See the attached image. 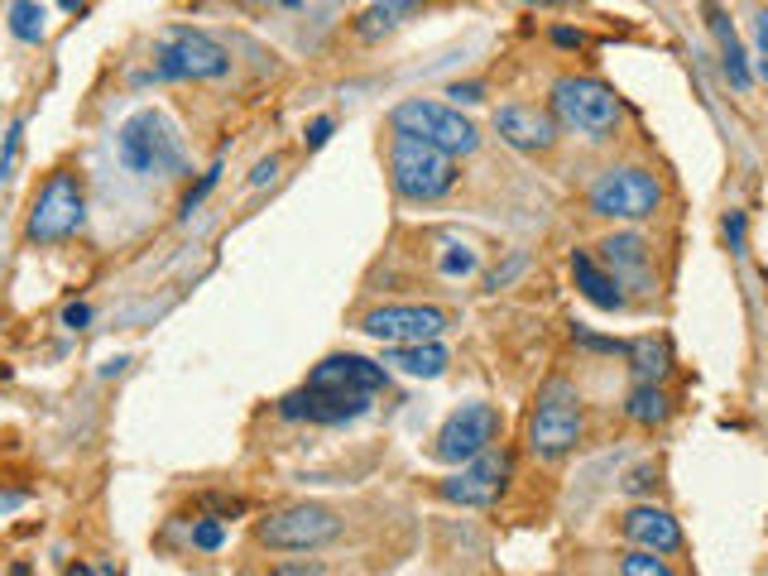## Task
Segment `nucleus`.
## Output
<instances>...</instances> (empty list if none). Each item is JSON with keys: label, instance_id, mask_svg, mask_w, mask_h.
Wrapping results in <instances>:
<instances>
[{"label": "nucleus", "instance_id": "a878e982", "mask_svg": "<svg viewBox=\"0 0 768 576\" xmlns=\"http://www.w3.org/2000/svg\"><path fill=\"white\" fill-rule=\"evenodd\" d=\"M619 572L625 576H668V562H663L654 547H639V553L619 557Z\"/></svg>", "mask_w": 768, "mask_h": 576}, {"label": "nucleus", "instance_id": "a19ab883", "mask_svg": "<svg viewBox=\"0 0 768 576\" xmlns=\"http://www.w3.org/2000/svg\"><path fill=\"white\" fill-rule=\"evenodd\" d=\"M255 6H288V10H294L298 0H255Z\"/></svg>", "mask_w": 768, "mask_h": 576}, {"label": "nucleus", "instance_id": "e433bc0d", "mask_svg": "<svg viewBox=\"0 0 768 576\" xmlns=\"http://www.w3.org/2000/svg\"><path fill=\"white\" fill-rule=\"evenodd\" d=\"M519 269H524V255H514V259H510V265H504V269H495V274H490V279H485V288H504V284H510Z\"/></svg>", "mask_w": 768, "mask_h": 576}, {"label": "nucleus", "instance_id": "9b49d317", "mask_svg": "<svg viewBox=\"0 0 768 576\" xmlns=\"http://www.w3.org/2000/svg\"><path fill=\"white\" fill-rule=\"evenodd\" d=\"M510 471H514L510 452H490V446H485L481 456L461 461V471L452 475V481H442V495L452 500V504H467V510H485V504L500 500V490H504V481H510Z\"/></svg>", "mask_w": 768, "mask_h": 576}, {"label": "nucleus", "instance_id": "37998d69", "mask_svg": "<svg viewBox=\"0 0 768 576\" xmlns=\"http://www.w3.org/2000/svg\"><path fill=\"white\" fill-rule=\"evenodd\" d=\"M529 6H567V0H529Z\"/></svg>", "mask_w": 768, "mask_h": 576}, {"label": "nucleus", "instance_id": "39448f33", "mask_svg": "<svg viewBox=\"0 0 768 576\" xmlns=\"http://www.w3.org/2000/svg\"><path fill=\"white\" fill-rule=\"evenodd\" d=\"M553 121L586 140H611L619 125V96L596 78H557L553 82Z\"/></svg>", "mask_w": 768, "mask_h": 576}, {"label": "nucleus", "instance_id": "473e14b6", "mask_svg": "<svg viewBox=\"0 0 768 576\" xmlns=\"http://www.w3.org/2000/svg\"><path fill=\"white\" fill-rule=\"evenodd\" d=\"M726 240L735 255H745V212H730L726 216Z\"/></svg>", "mask_w": 768, "mask_h": 576}, {"label": "nucleus", "instance_id": "6e6552de", "mask_svg": "<svg viewBox=\"0 0 768 576\" xmlns=\"http://www.w3.org/2000/svg\"><path fill=\"white\" fill-rule=\"evenodd\" d=\"M255 533L269 553H317V547L341 538V518L322 504H294V510L269 514Z\"/></svg>", "mask_w": 768, "mask_h": 576}, {"label": "nucleus", "instance_id": "393cba45", "mask_svg": "<svg viewBox=\"0 0 768 576\" xmlns=\"http://www.w3.org/2000/svg\"><path fill=\"white\" fill-rule=\"evenodd\" d=\"M20 150H24V121H14L6 130V144H0V183L14 178V168H20Z\"/></svg>", "mask_w": 768, "mask_h": 576}, {"label": "nucleus", "instance_id": "20e7f679", "mask_svg": "<svg viewBox=\"0 0 768 576\" xmlns=\"http://www.w3.org/2000/svg\"><path fill=\"white\" fill-rule=\"evenodd\" d=\"M576 442H582V394H576V384H567V380H547L539 403H533V418H529L533 456L557 461V456H567Z\"/></svg>", "mask_w": 768, "mask_h": 576}, {"label": "nucleus", "instance_id": "4be33fe9", "mask_svg": "<svg viewBox=\"0 0 768 576\" xmlns=\"http://www.w3.org/2000/svg\"><path fill=\"white\" fill-rule=\"evenodd\" d=\"M625 413L634 418V423H644V428H654V423H663V418L673 413V403H668V394H663L658 384H648V380H639L629 389V403H625Z\"/></svg>", "mask_w": 768, "mask_h": 576}, {"label": "nucleus", "instance_id": "c9c22d12", "mask_svg": "<svg viewBox=\"0 0 768 576\" xmlns=\"http://www.w3.org/2000/svg\"><path fill=\"white\" fill-rule=\"evenodd\" d=\"M86 322H92V308H86V302H68V308H63V327L78 331V327H86Z\"/></svg>", "mask_w": 768, "mask_h": 576}, {"label": "nucleus", "instance_id": "1a4fd4ad", "mask_svg": "<svg viewBox=\"0 0 768 576\" xmlns=\"http://www.w3.org/2000/svg\"><path fill=\"white\" fill-rule=\"evenodd\" d=\"M86 216V197H82V178L78 173H49V183L39 187L34 207H29V240L39 245H53V240H68L72 230L82 226Z\"/></svg>", "mask_w": 768, "mask_h": 576}, {"label": "nucleus", "instance_id": "58836bf2", "mask_svg": "<svg viewBox=\"0 0 768 576\" xmlns=\"http://www.w3.org/2000/svg\"><path fill=\"white\" fill-rule=\"evenodd\" d=\"M629 490H648V471H634L629 475Z\"/></svg>", "mask_w": 768, "mask_h": 576}, {"label": "nucleus", "instance_id": "f03ea898", "mask_svg": "<svg viewBox=\"0 0 768 576\" xmlns=\"http://www.w3.org/2000/svg\"><path fill=\"white\" fill-rule=\"evenodd\" d=\"M389 183L399 197L409 202H438L457 187V158L438 150V144L418 140V135H395L389 150Z\"/></svg>", "mask_w": 768, "mask_h": 576}, {"label": "nucleus", "instance_id": "9d476101", "mask_svg": "<svg viewBox=\"0 0 768 576\" xmlns=\"http://www.w3.org/2000/svg\"><path fill=\"white\" fill-rule=\"evenodd\" d=\"M495 432H500V413L490 409V403H461V409L442 423L438 442H432V456L461 466V461L481 456L485 446L495 442Z\"/></svg>", "mask_w": 768, "mask_h": 576}, {"label": "nucleus", "instance_id": "ea45409f", "mask_svg": "<svg viewBox=\"0 0 768 576\" xmlns=\"http://www.w3.org/2000/svg\"><path fill=\"white\" fill-rule=\"evenodd\" d=\"M759 49L768 53V14H759Z\"/></svg>", "mask_w": 768, "mask_h": 576}, {"label": "nucleus", "instance_id": "c03bdc74", "mask_svg": "<svg viewBox=\"0 0 768 576\" xmlns=\"http://www.w3.org/2000/svg\"><path fill=\"white\" fill-rule=\"evenodd\" d=\"M759 72H764V78H768V53H764V63H759Z\"/></svg>", "mask_w": 768, "mask_h": 576}, {"label": "nucleus", "instance_id": "c756f323", "mask_svg": "<svg viewBox=\"0 0 768 576\" xmlns=\"http://www.w3.org/2000/svg\"><path fill=\"white\" fill-rule=\"evenodd\" d=\"M216 178H222V164H212L207 173H202V178L193 183V187H187V197H183V212H193V207H202V197H207L212 193V187H216Z\"/></svg>", "mask_w": 768, "mask_h": 576}, {"label": "nucleus", "instance_id": "ddd939ff", "mask_svg": "<svg viewBox=\"0 0 768 576\" xmlns=\"http://www.w3.org/2000/svg\"><path fill=\"white\" fill-rule=\"evenodd\" d=\"M366 409H370V394H341V389H313V384L279 399V413L303 418V423H351Z\"/></svg>", "mask_w": 768, "mask_h": 576}, {"label": "nucleus", "instance_id": "a211bd4d", "mask_svg": "<svg viewBox=\"0 0 768 576\" xmlns=\"http://www.w3.org/2000/svg\"><path fill=\"white\" fill-rule=\"evenodd\" d=\"M572 279H576V288H582V298H586V302H596L601 312H619V308L629 302V298H625V288L615 284V274L605 269L601 259H591L586 250H576V255H572Z\"/></svg>", "mask_w": 768, "mask_h": 576}, {"label": "nucleus", "instance_id": "2f4dec72", "mask_svg": "<svg viewBox=\"0 0 768 576\" xmlns=\"http://www.w3.org/2000/svg\"><path fill=\"white\" fill-rule=\"evenodd\" d=\"M331 130H337V121H331V115H317V121L308 125V135H303V144H308V150H322V144L331 140Z\"/></svg>", "mask_w": 768, "mask_h": 576}, {"label": "nucleus", "instance_id": "7ed1b4c3", "mask_svg": "<svg viewBox=\"0 0 768 576\" xmlns=\"http://www.w3.org/2000/svg\"><path fill=\"white\" fill-rule=\"evenodd\" d=\"M154 72L168 82H212L231 72V53L193 24H173L154 39Z\"/></svg>", "mask_w": 768, "mask_h": 576}, {"label": "nucleus", "instance_id": "5701e85b", "mask_svg": "<svg viewBox=\"0 0 768 576\" xmlns=\"http://www.w3.org/2000/svg\"><path fill=\"white\" fill-rule=\"evenodd\" d=\"M629 360H634V380L658 384L663 374H668V341H654V337L634 341L629 346Z\"/></svg>", "mask_w": 768, "mask_h": 576}, {"label": "nucleus", "instance_id": "cd10ccee", "mask_svg": "<svg viewBox=\"0 0 768 576\" xmlns=\"http://www.w3.org/2000/svg\"><path fill=\"white\" fill-rule=\"evenodd\" d=\"M572 341H576V346H591V351H605V356H629V346H625V341L596 337V331H586V327H572Z\"/></svg>", "mask_w": 768, "mask_h": 576}, {"label": "nucleus", "instance_id": "4468645a", "mask_svg": "<svg viewBox=\"0 0 768 576\" xmlns=\"http://www.w3.org/2000/svg\"><path fill=\"white\" fill-rule=\"evenodd\" d=\"M495 130H500V140L510 144V150H519V154H547L557 144L553 111L524 106V101H514V106H500L495 111Z\"/></svg>", "mask_w": 768, "mask_h": 576}, {"label": "nucleus", "instance_id": "c85d7f7f", "mask_svg": "<svg viewBox=\"0 0 768 576\" xmlns=\"http://www.w3.org/2000/svg\"><path fill=\"white\" fill-rule=\"evenodd\" d=\"M442 274H475V250H471V245H447Z\"/></svg>", "mask_w": 768, "mask_h": 576}, {"label": "nucleus", "instance_id": "f3484780", "mask_svg": "<svg viewBox=\"0 0 768 576\" xmlns=\"http://www.w3.org/2000/svg\"><path fill=\"white\" fill-rule=\"evenodd\" d=\"M619 528H625L629 543L654 547V553H677V547H683V528H677V518L668 510H654V504H634V510L619 518Z\"/></svg>", "mask_w": 768, "mask_h": 576}, {"label": "nucleus", "instance_id": "a18cd8bd", "mask_svg": "<svg viewBox=\"0 0 768 576\" xmlns=\"http://www.w3.org/2000/svg\"><path fill=\"white\" fill-rule=\"evenodd\" d=\"M327 6H341V0H327Z\"/></svg>", "mask_w": 768, "mask_h": 576}, {"label": "nucleus", "instance_id": "f257e3e1", "mask_svg": "<svg viewBox=\"0 0 768 576\" xmlns=\"http://www.w3.org/2000/svg\"><path fill=\"white\" fill-rule=\"evenodd\" d=\"M115 158L125 164V173L135 178H173L183 173V140L178 125L164 111H135L130 121L115 130Z\"/></svg>", "mask_w": 768, "mask_h": 576}, {"label": "nucleus", "instance_id": "4c0bfd02", "mask_svg": "<svg viewBox=\"0 0 768 576\" xmlns=\"http://www.w3.org/2000/svg\"><path fill=\"white\" fill-rule=\"evenodd\" d=\"M553 43H562V49H582L586 39L576 34V29H567V24H557V29H553Z\"/></svg>", "mask_w": 768, "mask_h": 576}, {"label": "nucleus", "instance_id": "2eb2a0df", "mask_svg": "<svg viewBox=\"0 0 768 576\" xmlns=\"http://www.w3.org/2000/svg\"><path fill=\"white\" fill-rule=\"evenodd\" d=\"M313 389H341V394H380L389 384L385 360H366V356H327L322 366H313L308 374Z\"/></svg>", "mask_w": 768, "mask_h": 576}, {"label": "nucleus", "instance_id": "423d86ee", "mask_svg": "<svg viewBox=\"0 0 768 576\" xmlns=\"http://www.w3.org/2000/svg\"><path fill=\"white\" fill-rule=\"evenodd\" d=\"M663 202V183L654 178L648 168H605L596 183H591V197L586 207L596 216H611V222H644V216H654Z\"/></svg>", "mask_w": 768, "mask_h": 576}, {"label": "nucleus", "instance_id": "0eeeda50", "mask_svg": "<svg viewBox=\"0 0 768 576\" xmlns=\"http://www.w3.org/2000/svg\"><path fill=\"white\" fill-rule=\"evenodd\" d=\"M389 125H395L399 135H418V140L438 144V150H447L452 158L471 154L475 144H481V135H475V125L467 121V115L452 111V106H442V101H423V96L399 101L395 115H389Z\"/></svg>", "mask_w": 768, "mask_h": 576}, {"label": "nucleus", "instance_id": "f8f14e48", "mask_svg": "<svg viewBox=\"0 0 768 576\" xmlns=\"http://www.w3.org/2000/svg\"><path fill=\"white\" fill-rule=\"evenodd\" d=\"M360 331L385 346H409V341H432L447 331V312L442 308H418V302H409V308H375L360 317Z\"/></svg>", "mask_w": 768, "mask_h": 576}, {"label": "nucleus", "instance_id": "6ab92c4d", "mask_svg": "<svg viewBox=\"0 0 768 576\" xmlns=\"http://www.w3.org/2000/svg\"><path fill=\"white\" fill-rule=\"evenodd\" d=\"M447 346H438V337L432 341H409V346H389L385 351V366L399 370V374H413V380H438V374L447 370Z\"/></svg>", "mask_w": 768, "mask_h": 576}, {"label": "nucleus", "instance_id": "bb28decb", "mask_svg": "<svg viewBox=\"0 0 768 576\" xmlns=\"http://www.w3.org/2000/svg\"><path fill=\"white\" fill-rule=\"evenodd\" d=\"M222 543H226L222 518H202V524H193V547H202V553H216Z\"/></svg>", "mask_w": 768, "mask_h": 576}, {"label": "nucleus", "instance_id": "72a5a7b5", "mask_svg": "<svg viewBox=\"0 0 768 576\" xmlns=\"http://www.w3.org/2000/svg\"><path fill=\"white\" fill-rule=\"evenodd\" d=\"M447 96H452L457 106H461V101H467V106H475V101H485V86H481V82H457Z\"/></svg>", "mask_w": 768, "mask_h": 576}, {"label": "nucleus", "instance_id": "aec40b11", "mask_svg": "<svg viewBox=\"0 0 768 576\" xmlns=\"http://www.w3.org/2000/svg\"><path fill=\"white\" fill-rule=\"evenodd\" d=\"M706 24H711V34L720 43V68H726V78L735 82V92H749V63H745V49H740V39H735V29L726 20V10L716 6V0H706Z\"/></svg>", "mask_w": 768, "mask_h": 576}, {"label": "nucleus", "instance_id": "412c9836", "mask_svg": "<svg viewBox=\"0 0 768 576\" xmlns=\"http://www.w3.org/2000/svg\"><path fill=\"white\" fill-rule=\"evenodd\" d=\"M418 10H423V0H370L366 14L356 20V34L360 39H385V34H395L399 24H409Z\"/></svg>", "mask_w": 768, "mask_h": 576}, {"label": "nucleus", "instance_id": "dca6fc26", "mask_svg": "<svg viewBox=\"0 0 768 576\" xmlns=\"http://www.w3.org/2000/svg\"><path fill=\"white\" fill-rule=\"evenodd\" d=\"M601 265L615 274L619 288H634V294H648V288H654V279H648V245L639 236L601 240Z\"/></svg>", "mask_w": 768, "mask_h": 576}, {"label": "nucleus", "instance_id": "f704fd0d", "mask_svg": "<svg viewBox=\"0 0 768 576\" xmlns=\"http://www.w3.org/2000/svg\"><path fill=\"white\" fill-rule=\"evenodd\" d=\"M274 178H279V158H259V164H255V173H250V187H265V183H274Z\"/></svg>", "mask_w": 768, "mask_h": 576}, {"label": "nucleus", "instance_id": "b1692460", "mask_svg": "<svg viewBox=\"0 0 768 576\" xmlns=\"http://www.w3.org/2000/svg\"><path fill=\"white\" fill-rule=\"evenodd\" d=\"M43 20H49V14H43L39 0H14V6H10V34L20 43H39L43 29H49Z\"/></svg>", "mask_w": 768, "mask_h": 576}, {"label": "nucleus", "instance_id": "79ce46f5", "mask_svg": "<svg viewBox=\"0 0 768 576\" xmlns=\"http://www.w3.org/2000/svg\"><path fill=\"white\" fill-rule=\"evenodd\" d=\"M58 6H63V10H82V0H58Z\"/></svg>", "mask_w": 768, "mask_h": 576}, {"label": "nucleus", "instance_id": "7c9ffc66", "mask_svg": "<svg viewBox=\"0 0 768 576\" xmlns=\"http://www.w3.org/2000/svg\"><path fill=\"white\" fill-rule=\"evenodd\" d=\"M197 504H202V510H212V514H222V518L245 514V500H231V495H202Z\"/></svg>", "mask_w": 768, "mask_h": 576}]
</instances>
